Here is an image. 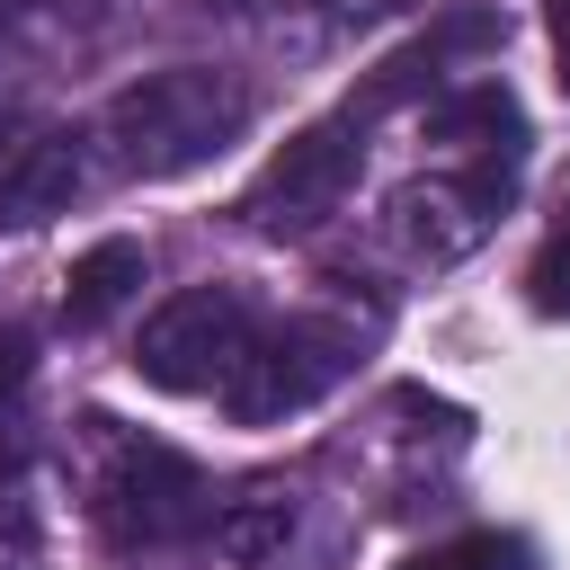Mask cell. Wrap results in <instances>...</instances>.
<instances>
[{"label":"cell","instance_id":"obj_1","mask_svg":"<svg viewBox=\"0 0 570 570\" xmlns=\"http://www.w3.org/2000/svg\"><path fill=\"white\" fill-rule=\"evenodd\" d=\"M258 116V98L232 80V71H205V62H169V71H142L107 98V142L125 169L142 178H178L196 160H214L223 142H240Z\"/></svg>","mask_w":570,"mask_h":570},{"label":"cell","instance_id":"obj_2","mask_svg":"<svg viewBox=\"0 0 570 570\" xmlns=\"http://www.w3.org/2000/svg\"><path fill=\"white\" fill-rule=\"evenodd\" d=\"M258 303L240 294V285H187V294H169L151 321H142V338H134V374L151 383V392H223L240 365H249V347H258Z\"/></svg>","mask_w":570,"mask_h":570},{"label":"cell","instance_id":"obj_3","mask_svg":"<svg viewBox=\"0 0 570 570\" xmlns=\"http://www.w3.org/2000/svg\"><path fill=\"white\" fill-rule=\"evenodd\" d=\"M356 169H365V125H356V116H321V125H303V134H285V142L267 151V169H258L249 196H240V223L267 232V240L321 232V223L347 205Z\"/></svg>","mask_w":570,"mask_h":570},{"label":"cell","instance_id":"obj_4","mask_svg":"<svg viewBox=\"0 0 570 570\" xmlns=\"http://www.w3.org/2000/svg\"><path fill=\"white\" fill-rule=\"evenodd\" d=\"M98 525H107L125 552L187 543V534L205 525V472H196L178 445L125 436V445H116V463L98 472Z\"/></svg>","mask_w":570,"mask_h":570},{"label":"cell","instance_id":"obj_5","mask_svg":"<svg viewBox=\"0 0 570 570\" xmlns=\"http://www.w3.org/2000/svg\"><path fill=\"white\" fill-rule=\"evenodd\" d=\"M347 356H356V330H347V321H276V330H258V347H249V365L223 383V401H232L240 428L294 419V410H312V401L347 374Z\"/></svg>","mask_w":570,"mask_h":570},{"label":"cell","instance_id":"obj_6","mask_svg":"<svg viewBox=\"0 0 570 570\" xmlns=\"http://www.w3.org/2000/svg\"><path fill=\"white\" fill-rule=\"evenodd\" d=\"M499 45H508V18H499V9H481V0H472V9H445L428 36H410L401 53H383V62L347 89V116H356V125H365V116H392V107H410L419 89H436L463 53H499Z\"/></svg>","mask_w":570,"mask_h":570},{"label":"cell","instance_id":"obj_7","mask_svg":"<svg viewBox=\"0 0 570 570\" xmlns=\"http://www.w3.org/2000/svg\"><path fill=\"white\" fill-rule=\"evenodd\" d=\"M80 134H36L0 160V223H45V214H71L80 196Z\"/></svg>","mask_w":570,"mask_h":570},{"label":"cell","instance_id":"obj_8","mask_svg":"<svg viewBox=\"0 0 570 570\" xmlns=\"http://www.w3.org/2000/svg\"><path fill=\"white\" fill-rule=\"evenodd\" d=\"M428 134L454 151H525V107L508 80H463L428 107Z\"/></svg>","mask_w":570,"mask_h":570},{"label":"cell","instance_id":"obj_9","mask_svg":"<svg viewBox=\"0 0 570 570\" xmlns=\"http://www.w3.org/2000/svg\"><path fill=\"white\" fill-rule=\"evenodd\" d=\"M142 294V240H98V249H80L71 258V276H62V321L71 330H107L125 303Z\"/></svg>","mask_w":570,"mask_h":570},{"label":"cell","instance_id":"obj_10","mask_svg":"<svg viewBox=\"0 0 570 570\" xmlns=\"http://www.w3.org/2000/svg\"><path fill=\"white\" fill-rule=\"evenodd\" d=\"M401 570H534V543L508 534V525H481V534H454V543H436Z\"/></svg>","mask_w":570,"mask_h":570},{"label":"cell","instance_id":"obj_11","mask_svg":"<svg viewBox=\"0 0 570 570\" xmlns=\"http://www.w3.org/2000/svg\"><path fill=\"white\" fill-rule=\"evenodd\" d=\"M294 534V517H285V499H267V508H232L223 525H214V543L232 552V561H258V552H276Z\"/></svg>","mask_w":570,"mask_h":570},{"label":"cell","instance_id":"obj_12","mask_svg":"<svg viewBox=\"0 0 570 570\" xmlns=\"http://www.w3.org/2000/svg\"><path fill=\"white\" fill-rule=\"evenodd\" d=\"M525 303H534L543 321H570V223H552V240L534 249V267H525Z\"/></svg>","mask_w":570,"mask_h":570},{"label":"cell","instance_id":"obj_13","mask_svg":"<svg viewBox=\"0 0 570 570\" xmlns=\"http://www.w3.org/2000/svg\"><path fill=\"white\" fill-rule=\"evenodd\" d=\"M27 374H36L27 330H0V401H18V392H27Z\"/></svg>","mask_w":570,"mask_h":570},{"label":"cell","instance_id":"obj_14","mask_svg":"<svg viewBox=\"0 0 570 570\" xmlns=\"http://www.w3.org/2000/svg\"><path fill=\"white\" fill-rule=\"evenodd\" d=\"M552 53H561V98H570V0H552Z\"/></svg>","mask_w":570,"mask_h":570}]
</instances>
